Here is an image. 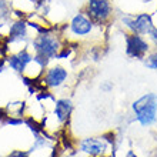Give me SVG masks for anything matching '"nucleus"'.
<instances>
[{"label":"nucleus","mask_w":157,"mask_h":157,"mask_svg":"<svg viewBox=\"0 0 157 157\" xmlns=\"http://www.w3.org/2000/svg\"><path fill=\"white\" fill-rule=\"evenodd\" d=\"M63 44L64 43L62 41L60 36H57L53 30H46V32L37 33L32 40L33 54L36 57L46 60V62L57 59Z\"/></svg>","instance_id":"f257e3e1"},{"label":"nucleus","mask_w":157,"mask_h":157,"mask_svg":"<svg viewBox=\"0 0 157 157\" xmlns=\"http://www.w3.org/2000/svg\"><path fill=\"white\" fill-rule=\"evenodd\" d=\"M133 112L137 121L141 126H150L156 121L157 117V96L153 93L144 94L133 103Z\"/></svg>","instance_id":"f03ea898"},{"label":"nucleus","mask_w":157,"mask_h":157,"mask_svg":"<svg viewBox=\"0 0 157 157\" xmlns=\"http://www.w3.org/2000/svg\"><path fill=\"white\" fill-rule=\"evenodd\" d=\"M84 13L96 25L101 27V26L107 25L113 17L112 0H87Z\"/></svg>","instance_id":"7ed1b4c3"},{"label":"nucleus","mask_w":157,"mask_h":157,"mask_svg":"<svg viewBox=\"0 0 157 157\" xmlns=\"http://www.w3.org/2000/svg\"><path fill=\"white\" fill-rule=\"evenodd\" d=\"M121 23L130 33L141 34V36H149L150 32L154 29L151 16L147 13H140V14H124L121 16Z\"/></svg>","instance_id":"20e7f679"},{"label":"nucleus","mask_w":157,"mask_h":157,"mask_svg":"<svg viewBox=\"0 0 157 157\" xmlns=\"http://www.w3.org/2000/svg\"><path fill=\"white\" fill-rule=\"evenodd\" d=\"M96 27H100L87 16L86 13H77L69 23V33L73 37L77 39H87L90 37Z\"/></svg>","instance_id":"39448f33"},{"label":"nucleus","mask_w":157,"mask_h":157,"mask_svg":"<svg viewBox=\"0 0 157 157\" xmlns=\"http://www.w3.org/2000/svg\"><path fill=\"white\" fill-rule=\"evenodd\" d=\"M124 41H126V54L128 57L141 60V59L146 57V54L149 53L150 46L141 34L127 33L126 37H124Z\"/></svg>","instance_id":"423d86ee"},{"label":"nucleus","mask_w":157,"mask_h":157,"mask_svg":"<svg viewBox=\"0 0 157 157\" xmlns=\"http://www.w3.org/2000/svg\"><path fill=\"white\" fill-rule=\"evenodd\" d=\"M112 144V139L104 137H87L80 141V151L90 157L104 156Z\"/></svg>","instance_id":"0eeeda50"},{"label":"nucleus","mask_w":157,"mask_h":157,"mask_svg":"<svg viewBox=\"0 0 157 157\" xmlns=\"http://www.w3.org/2000/svg\"><path fill=\"white\" fill-rule=\"evenodd\" d=\"M43 84L49 89H59L66 84L67 78H69V71L64 69L63 66H52L49 69H46V71L43 73Z\"/></svg>","instance_id":"6e6552de"},{"label":"nucleus","mask_w":157,"mask_h":157,"mask_svg":"<svg viewBox=\"0 0 157 157\" xmlns=\"http://www.w3.org/2000/svg\"><path fill=\"white\" fill-rule=\"evenodd\" d=\"M33 57H34V54H32L27 49H21L19 52H16V53H13L7 59V63L14 71L23 73L26 70V67L30 64V62L33 60Z\"/></svg>","instance_id":"1a4fd4ad"},{"label":"nucleus","mask_w":157,"mask_h":157,"mask_svg":"<svg viewBox=\"0 0 157 157\" xmlns=\"http://www.w3.org/2000/svg\"><path fill=\"white\" fill-rule=\"evenodd\" d=\"M27 34H29V21L19 19L10 26L7 40L10 43H21L27 39Z\"/></svg>","instance_id":"9d476101"},{"label":"nucleus","mask_w":157,"mask_h":157,"mask_svg":"<svg viewBox=\"0 0 157 157\" xmlns=\"http://www.w3.org/2000/svg\"><path fill=\"white\" fill-rule=\"evenodd\" d=\"M71 109H73V104L69 99H59L54 103V116L60 123H64L70 117Z\"/></svg>","instance_id":"9b49d317"},{"label":"nucleus","mask_w":157,"mask_h":157,"mask_svg":"<svg viewBox=\"0 0 157 157\" xmlns=\"http://www.w3.org/2000/svg\"><path fill=\"white\" fill-rule=\"evenodd\" d=\"M10 13H12L10 4L6 0H0V23L7 20L9 17H10Z\"/></svg>","instance_id":"f8f14e48"},{"label":"nucleus","mask_w":157,"mask_h":157,"mask_svg":"<svg viewBox=\"0 0 157 157\" xmlns=\"http://www.w3.org/2000/svg\"><path fill=\"white\" fill-rule=\"evenodd\" d=\"M146 60H144V63H146V66L149 67V69H157V52H153V53H150V54H147L146 56Z\"/></svg>","instance_id":"ddd939ff"},{"label":"nucleus","mask_w":157,"mask_h":157,"mask_svg":"<svg viewBox=\"0 0 157 157\" xmlns=\"http://www.w3.org/2000/svg\"><path fill=\"white\" fill-rule=\"evenodd\" d=\"M7 157H30V156H29L27 151H23V150H14V151H12Z\"/></svg>","instance_id":"4468645a"},{"label":"nucleus","mask_w":157,"mask_h":157,"mask_svg":"<svg viewBox=\"0 0 157 157\" xmlns=\"http://www.w3.org/2000/svg\"><path fill=\"white\" fill-rule=\"evenodd\" d=\"M149 36H150V39L153 40V43H154V44L157 46V29H156V27H154V29L151 30V32H150V34H149Z\"/></svg>","instance_id":"2eb2a0df"},{"label":"nucleus","mask_w":157,"mask_h":157,"mask_svg":"<svg viewBox=\"0 0 157 157\" xmlns=\"http://www.w3.org/2000/svg\"><path fill=\"white\" fill-rule=\"evenodd\" d=\"M126 157H137V156H136V153H134L133 150H128L127 154H126Z\"/></svg>","instance_id":"dca6fc26"}]
</instances>
